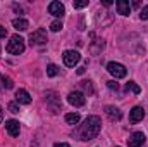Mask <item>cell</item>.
Here are the masks:
<instances>
[{"label":"cell","mask_w":148,"mask_h":147,"mask_svg":"<svg viewBox=\"0 0 148 147\" xmlns=\"http://www.w3.org/2000/svg\"><path fill=\"white\" fill-rule=\"evenodd\" d=\"M2 83H3V87H5V88H12V87H14L12 80H10V78H5V76H2Z\"/></svg>","instance_id":"7402d4cb"},{"label":"cell","mask_w":148,"mask_h":147,"mask_svg":"<svg viewBox=\"0 0 148 147\" xmlns=\"http://www.w3.org/2000/svg\"><path fill=\"white\" fill-rule=\"evenodd\" d=\"M81 87L88 92V94H93V87H91V81H81Z\"/></svg>","instance_id":"44dd1931"},{"label":"cell","mask_w":148,"mask_h":147,"mask_svg":"<svg viewBox=\"0 0 148 147\" xmlns=\"http://www.w3.org/2000/svg\"><path fill=\"white\" fill-rule=\"evenodd\" d=\"M140 17H141V19H148V5L140 10Z\"/></svg>","instance_id":"d4e9b609"},{"label":"cell","mask_w":148,"mask_h":147,"mask_svg":"<svg viewBox=\"0 0 148 147\" xmlns=\"http://www.w3.org/2000/svg\"><path fill=\"white\" fill-rule=\"evenodd\" d=\"M5 37H7V28L0 26V38H5Z\"/></svg>","instance_id":"4316f807"},{"label":"cell","mask_w":148,"mask_h":147,"mask_svg":"<svg viewBox=\"0 0 148 147\" xmlns=\"http://www.w3.org/2000/svg\"><path fill=\"white\" fill-rule=\"evenodd\" d=\"M143 118H145V109H143V107H140V106L133 107V109H131V112H129V121H131L133 125L140 123Z\"/></svg>","instance_id":"30bf717a"},{"label":"cell","mask_w":148,"mask_h":147,"mask_svg":"<svg viewBox=\"0 0 148 147\" xmlns=\"http://www.w3.org/2000/svg\"><path fill=\"white\" fill-rule=\"evenodd\" d=\"M107 87H109L110 90H117V88H119V85H117L115 81H107Z\"/></svg>","instance_id":"484cf974"},{"label":"cell","mask_w":148,"mask_h":147,"mask_svg":"<svg viewBox=\"0 0 148 147\" xmlns=\"http://www.w3.org/2000/svg\"><path fill=\"white\" fill-rule=\"evenodd\" d=\"M48 12H50L52 16H55V17H62V16L66 14V7H64L62 2H50Z\"/></svg>","instance_id":"ba28073f"},{"label":"cell","mask_w":148,"mask_h":147,"mask_svg":"<svg viewBox=\"0 0 148 147\" xmlns=\"http://www.w3.org/2000/svg\"><path fill=\"white\" fill-rule=\"evenodd\" d=\"M64 26H62V21H53L52 24H50V30L52 31H60Z\"/></svg>","instance_id":"ffe728a7"},{"label":"cell","mask_w":148,"mask_h":147,"mask_svg":"<svg viewBox=\"0 0 148 147\" xmlns=\"http://www.w3.org/2000/svg\"><path fill=\"white\" fill-rule=\"evenodd\" d=\"M145 140H147V137H145L143 132H134V133L127 139V146L129 147H141L145 144Z\"/></svg>","instance_id":"8992f818"},{"label":"cell","mask_w":148,"mask_h":147,"mask_svg":"<svg viewBox=\"0 0 148 147\" xmlns=\"http://www.w3.org/2000/svg\"><path fill=\"white\" fill-rule=\"evenodd\" d=\"M62 59H64V64H66L67 68H74V66L79 62L81 55H79V52H76V50H66L64 55H62Z\"/></svg>","instance_id":"5b68a950"},{"label":"cell","mask_w":148,"mask_h":147,"mask_svg":"<svg viewBox=\"0 0 148 147\" xmlns=\"http://www.w3.org/2000/svg\"><path fill=\"white\" fill-rule=\"evenodd\" d=\"M9 111L14 112V114H17V112H19V106H17L16 102H10V104H9Z\"/></svg>","instance_id":"cb8c5ba5"},{"label":"cell","mask_w":148,"mask_h":147,"mask_svg":"<svg viewBox=\"0 0 148 147\" xmlns=\"http://www.w3.org/2000/svg\"><path fill=\"white\" fill-rule=\"evenodd\" d=\"M115 7H117V12L121 16H129V12H131V5L126 0H117L115 2Z\"/></svg>","instance_id":"7c38bea8"},{"label":"cell","mask_w":148,"mask_h":147,"mask_svg":"<svg viewBox=\"0 0 148 147\" xmlns=\"http://www.w3.org/2000/svg\"><path fill=\"white\" fill-rule=\"evenodd\" d=\"M2 119H3V112H2V107H0V123H2Z\"/></svg>","instance_id":"f1b7e54d"},{"label":"cell","mask_w":148,"mask_h":147,"mask_svg":"<svg viewBox=\"0 0 148 147\" xmlns=\"http://www.w3.org/2000/svg\"><path fill=\"white\" fill-rule=\"evenodd\" d=\"M12 26H14L17 31H26V30L29 28V23H28L26 19H23V17H16V19H12Z\"/></svg>","instance_id":"9a60e30c"},{"label":"cell","mask_w":148,"mask_h":147,"mask_svg":"<svg viewBox=\"0 0 148 147\" xmlns=\"http://www.w3.org/2000/svg\"><path fill=\"white\" fill-rule=\"evenodd\" d=\"M47 74H48L50 78L57 76V74H59V68H57L55 64H48V66H47Z\"/></svg>","instance_id":"ac0fdd59"},{"label":"cell","mask_w":148,"mask_h":147,"mask_svg":"<svg viewBox=\"0 0 148 147\" xmlns=\"http://www.w3.org/2000/svg\"><path fill=\"white\" fill-rule=\"evenodd\" d=\"M16 101L19 102V104H31V97H29V94L26 92V90H23V88H19L17 92H16Z\"/></svg>","instance_id":"4fadbf2b"},{"label":"cell","mask_w":148,"mask_h":147,"mask_svg":"<svg viewBox=\"0 0 148 147\" xmlns=\"http://www.w3.org/2000/svg\"><path fill=\"white\" fill-rule=\"evenodd\" d=\"M0 81H2V76H0ZM0 88H2V85H0Z\"/></svg>","instance_id":"f546056e"},{"label":"cell","mask_w":148,"mask_h":147,"mask_svg":"<svg viewBox=\"0 0 148 147\" xmlns=\"http://www.w3.org/2000/svg\"><path fill=\"white\" fill-rule=\"evenodd\" d=\"M66 123H67V125H77V123H79V114H77V112H69V114H66Z\"/></svg>","instance_id":"2e32d148"},{"label":"cell","mask_w":148,"mask_h":147,"mask_svg":"<svg viewBox=\"0 0 148 147\" xmlns=\"http://www.w3.org/2000/svg\"><path fill=\"white\" fill-rule=\"evenodd\" d=\"M102 49H103V42H102V40H97V43L90 47V50H91V54H98V52H100Z\"/></svg>","instance_id":"d6986e66"},{"label":"cell","mask_w":148,"mask_h":147,"mask_svg":"<svg viewBox=\"0 0 148 147\" xmlns=\"http://www.w3.org/2000/svg\"><path fill=\"white\" fill-rule=\"evenodd\" d=\"M5 130L9 132L10 137H17L19 135V121H16V119L5 121Z\"/></svg>","instance_id":"8fae6325"},{"label":"cell","mask_w":148,"mask_h":147,"mask_svg":"<svg viewBox=\"0 0 148 147\" xmlns=\"http://www.w3.org/2000/svg\"><path fill=\"white\" fill-rule=\"evenodd\" d=\"M73 5H74V9H83V7H86V5H88V0H81V2H74Z\"/></svg>","instance_id":"603a6c76"},{"label":"cell","mask_w":148,"mask_h":147,"mask_svg":"<svg viewBox=\"0 0 148 147\" xmlns=\"http://www.w3.org/2000/svg\"><path fill=\"white\" fill-rule=\"evenodd\" d=\"M7 52H9V54H14V55L23 54V52H24V40L19 37V35L10 37V42L7 43Z\"/></svg>","instance_id":"7a4b0ae2"},{"label":"cell","mask_w":148,"mask_h":147,"mask_svg":"<svg viewBox=\"0 0 148 147\" xmlns=\"http://www.w3.org/2000/svg\"><path fill=\"white\" fill-rule=\"evenodd\" d=\"M29 42H31V45H45V43L48 42L47 31H45L43 28H38L36 31H33V33L29 35Z\"/></svg>","instance_id":"277c9868"},{"label":"cell","mask_w":148,"mask_h":147,"mask_svg":"<svg viewBox=\"0 0 148 147\" xmlns=\"http://www.w3.org/2000/svg\"><path fill=\"white\" fill-rule=\"evenodd\" d=\"M53 147H71L69 144H66V142H59V144H55Z\"/></svg>","instance_id":"83f0119b"},{"label":"cell","mask_w":148,"mask_h":147,"mask_svg":"<svg viewBox=\"0 0 148 147\" xmlns=\"http://www.w3.org/2000/svg\"><path fill=\"white\" fill-rule=\"evenodd\" d=\"M107 71H109L112 76H115L117 80H119V78H124V76L127 74L126 66H122L121 62H109V64H107Z\"/></svg>","instance_id":"3957f363"},{"label":"cell","mask_w":148,"mask_h":147,"mask_svg":"<svg viewBox=\"0 0 148 147\" xmlns=\"http://www.w3.org/2000/svg\"><path fill=\"white\" fill-rule=\"evenodd\" d=\"M102 130V119L98 116H88L83 125H79V128L76 130V135L79 137V140H93Z\"/></svg>","instance_id":"6da1fadb"},{"label":"cell","mask_w":148,"mask_h":147,"mask_svg":"<svg viewBox=\"0 0 148 147\" xmlns=\"http://www.w3.org/2000/svg\"><path fill=\"white\" fill-rule=\"evenodd\" d=\"M67 101H69V104H73L74 107H81V106H84V102H86L83 92H71V94L67 95Z\"/></svg>","instance_id":"52a82bcc"},{"label":"cell","mask_w":148,"mask_h":147,"mask_svg":"<svg viewBox=\"0 0 148 147\" xmlns=\"http://www.w3.org/2000/svg\"><path fill=\"white\" fill-rule=\"evenodd\" d=\"M126 90H127V92H133V94H136V95L141 92V88H140V87H138L134 81H129V83H126Z\"/></svg>","instance_id":"e0dca14e"},{"label":"cell","mask_w":148,"mask_h":147,"mask_svg":"<svg viewBox=\"0 0 148 147\" xmlns=\"http://www.w3.org/2000/svg\"><path fill=\"white\" fill-rule=\"evenodd\" d=\"M45 101H47V104H50L52 112H59L60 111V101L57 99V95L53 92H47L45 94Z\"/></svg>","instance_id":"9c48e42d"},{"label":"cell","mask_w":148,"mask_h":147,"mask_svg":"<svg viewBox=\"0 0 148 147\" xmlns=\"http://www.w3.org/2000/svg\"><path fill=\"white\" fill-rule=\"evenodd\" d=\"M105 112H107V116L110 118L112 121H119V119L122 118L121 109H117L115 106H107V107H105Z\"/></svg>","instance_id":"5bb4252c"}]
</instances>
